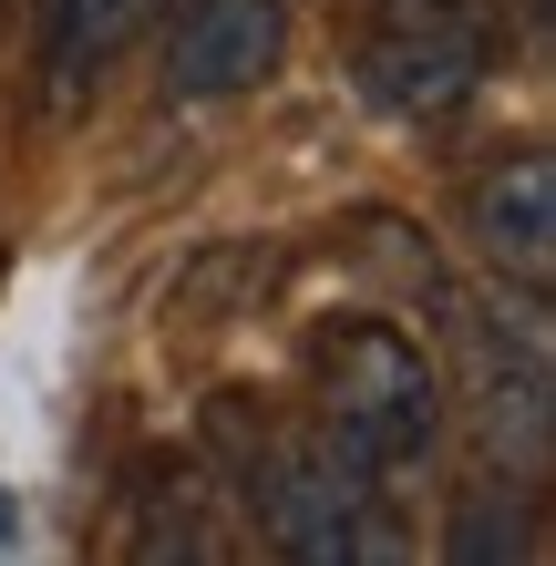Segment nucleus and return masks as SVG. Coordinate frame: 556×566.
<instances>
[{
	"instance_id": "1",
	"label": "nucleus",
	"mask_w": 556,
	"mask_h": 566,
	"mask_svg": "<svg viewBox=\"0 0 556 566\" xmlns=\"http://www.w3.org/2000/svg\"><path fill=\"white\" fill-rule=\"evenodd\" d=\"M310 360H319V443L350 474H371V484L412 474L443 443V371L391 319H331Z\"/></svg>"
},
{
	"instance_id": "6",
	"label": "nucleus",
	"mask_w": 556,
	"mask_h": 566,
	"mask_svg": "<svg viewBox=\"0 0 556 566\" xmlns=\"http://www.w3.org/2000/svg\"><path fill=\"white\" fill-rule=\"evenodd\" d=\"M145 11L155 0H42V83H52V104H73V93L124 52V31H135Z\"/></svg>"
},
{
	"instance_id": "5",
	"label": "nucleus",
	"mask_w": 556,
	"mask_h": 566,
	"mask_svg": "<svg viewBox=\"0 0 556 566\" xmlns=\"http://www.w3.org/2000/svg\"><path fill=\"white\" fill-rule=\"evenodd\" d=\"M464 227H474V258L495 279L546 289V269H556V165L536 145L505 155V165H484L474 196H464Z\"/></svg>"
},
{
	"instance_id": "4",
	"label": "nucleus",
	"mask_w": 556,
	"mask_h": 566,
	"mask_svg": "<svg viewBox=\"0 0 556 566\" xmlns=\"http://www.w3.org/2000/svg\"><path fill=\"white\" fill-rule=\"evenodd\" d=\"M166 93L176 104H227L258 93L289 62V0H186L166 21Z\"/></svg>"
},
{
	"instance_id": "7",
	"label": "nucleus",
	"mask_w": 556,
	"mask_h": 566,
	"mask_svg": "<svg viewBox=\"0 0 556 566\" xmlns=\"http://www.w3.org/2000/svg\"><path fill=\"white\" fill-rule=\"evenodd\" d=\"M443 556H453V566L546 556V536H536V494H526V484H474L464 515H453V536H443Z\"/></svg>"
},
{
	"instance_id": "2",
	"label": "nucleus",
	"mask_w": 556,
	"mask_h": 566,
	"mask_svg": "<svg viewBox=\"0 0 556 566\" xmlns=\"http://www.w3.org/2000/svg\"><path fill=\"white\" fill-rule=\"evenodd\" d=\"M227 453H238L248 505H258V536H269L279 556H300V566L381 556V536L361 525L371 474H350V463L319 443V432H300V443H269V432H258V453H248V443H227Z\"/></svg>"
},
{
	"instance_id": "8",
	"label": "nucleus",
	"mask_w": 556,
	"mask_h": 566,
	"mask_svg": "<svg viewBox=\"0 0 556 566\" xmlns=\"http://www.w3.org/2000/svg\"><path fill=\"white\" fill-rule=\"evenodd\" d=\"M381 11H484V0H381Z\"/></svg>"
},
{
	"instance_id": "3",
	"label": "nucleus",
	"mask_w": 556,
	"mask_h": 566,
	"mask_svg": "<svg viewBox=\"0 0 556 566\" xmlns=\"http://www.w3.org/2000/svg\"><path fill=\"white\" fill-rule=\"evenodd\" d=\"M484 62H495V21L484 11H381V31L350 62V83L391 124H443L453 104H474Z\"/></svg>"
}]
</instances>
